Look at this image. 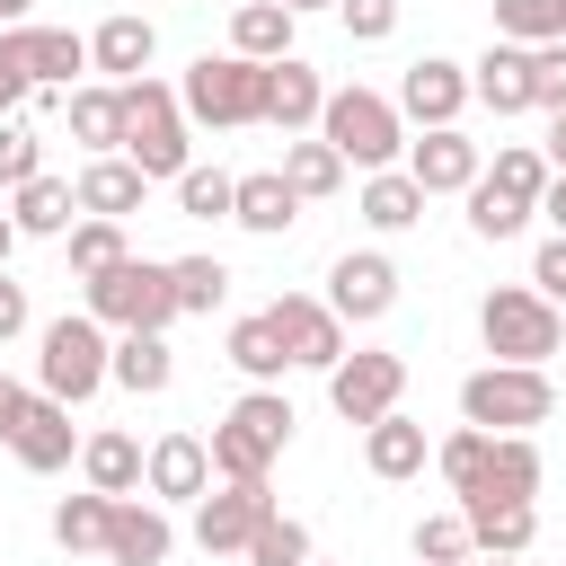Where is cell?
<instances>
[{
  "label": "cell",
  "mask_w": 566,
  "mask_h": 566,
  "mask_svg": "<svg viewBox=\"0 0 566 566\" xmlns=\"http://www.w3.org/2000/svg\"><path fill=\"white\" fill-rule=\"evenodd\" d=\"M168 274H177V310L186 318H212L230 301V265L221 256H168Z\"/></svg>",
  "instance_id": "obj_38"
},
{
  "label": "cell",
  "mask_w": 566,
  "mask_h": 566,
  "mask_svg": "<svg viewBox=\"0 0 566 566\" xmlns=\"http://www.w3.org/2000/svg\"><path fill=\"white\" fill-rule=\"evenodd\" d=\"M548 168L566 177V115H548Z\"/></svg>",
  "instance_id": "obj_53"
},
{
  "label": "cell",
  "mask_w": 566,
  "mask_h": 566,
  "mask_svg": "<svg viewBox=\"0 0 566 566\" xmlns=\"http://www.w3.org/2000/svg\"><path fill=\"white\" fill-rule=\"evenodd\" d=\"M0 27H9V0H0Z\"/></svg>",
  "instance_id": "obj_58"
},
{
  "label": "cell",
  "mask_w": 566,
  "mask_h": 566,
  "mask_svg": "<svg viewBox=\"0 0 566 566\" xmlns=\"http://www.w3.org/2000/svg\"><path fill=\"white\" fill-rule=\"evenodd\" d=\"M531 106H548V115H566V35L531 53Z\"/></svg>",
  "instance_id": "obj_47"
},
{
  "label": "cell",
  "mask_w": 566,
  "mask_h": 566,
  "mask_svg": "<svg viewBox=\"0 0 566 566\" xmlns=\"http://www.w3.org/2000/svg\"><path fill=\"white\" fill-rule=\"evenodd\" d=\"M9 221H18V239H71V221H80V186H71V177H35V186L9 195Z\"/></svg>",
  "instance_id": "obj_23"
},
{
  "label": "cell",
  "mask_w": 566,
  "mask_h": 566,
  "mask_svg": "<svg viewBox=\"0 0 566 566\" xmlns=\"http://www.w3.org/2000/svg\"><path fill=\"white\" fill-rule=\"evenodd\" d=\"M133 248H124V221H97V212H80L71 221V274L80 283H97V274H115Z\"/></svg>",
  "instance_id": "obj_36"
},
{
  "label": "cell",
  "mask_w": 566,
  "mask_h": 566,
  "mask_svg": "<svg viewBox=\"0 0 566 566\" xmlns=\"http://www.w3.org/2000/svg\"><path fill=\"white\" fill-rule=\"evenodd\" d=\"M27 71H35V88H71V80L88 71V35H71V27H27Z\"/></svg>",
  "instance_id": "obj_32"
},
{
  "label": "cell",
  "mask_w": 566,
  "mask_h": 566,
  "mask_svg": "<svg viewBox=\"0 0 566 566\" xmlns=\"http://www.w3.org/2000/svg\"><path fill=\"white\" fill-rule=\"evenodd\" d=\"M27 318H35V310H27V283H9V274H0V345H9V336H27Z\"/></svg>",
  "instance_id": "obj_50"
},
{
  "label": "cell",
  "mask_w": 566,
  "mask_h": 566,
  "mask_svg": "<svg viewBox=\"0 0 566 566\" xmlns=\"http://www.w3.org/2000/svg\"><path fill=\"white\" fill-rule=\"evenodd\" d=\"M539 478H548L539 442H531V433H495V460H486V486H478V495H495V504H531ZM460 504H469V495H460Z\"/></svg>",
  "instance_id": "obj_27"
},
{
  "label": "cell",
  "mask_w": 566,
  "mask_h": 566,
  "mask_svg": "<svg viewBox=\"0 0 566 566\" xmlns=\"http://www.w3.org/2000/svg\"><path fill=\"white\" fill-rule=\"evenodd\" d=\"M469 97H478V88H469V62H442V53L407 62V80H398V115H407V124H424V133L460 124V106H469Z\"/></svg>",
  "instance_id": "obj_13"
},
{
  "label": "cell",
  "mask_w": 566,
  "mask_h": 566,
  "mask_svg": "<svg viewBox=\"0 0 566 566\" xmlns=\"http://www.w3.org/2000/svg\"><path fill=\"white\" fill-rule=\"evenodd\" d=\"M460 513H469L478 557H531V539H539V504H495V495H469Z\"/></svg>",
  "instance_id": "obj_21"
},
{
  "label": "cell",
  "mask_w": 566,
  "mask_h": 566,
  "mask_svg": "<svg viewBox=\"0 0 566 566\" xmlns=\"http://www.w3.org/2000/svg\"><path fill=\"white\" fill-rule=\"evenodd\" d=\"M80 292H88V318L115 327V336H168V318H186L177 310V274L159 256H124L115 274H97Z\"/></svg>",
  "instance_id": "obj_5"
},
{
  "label": "cell",
  "mask_w": 566,
  "mask_h": 566,
  "mask_svg": "<svg viewBox=\"0 0 566 566\" xmlns=\"http://www.w3.org/2000/svg\"><path fill=\"white\" fill-rule=\"evenodd\" d=\"M106 522H115V495H97V486L53 504V539L62 548H106Z\"/></svg>",
  "instance_id": "obj_40"
},
{
  "label": "cell",
  "mask_w": 566,
  "mask_h": 566,
  "mask_svg": "<svg viewBox=\"0 0 566 566\" xmlns=\"http://www.w3.org/2000/svg\"><path fill=\"white\" fill-rule=\"evenodd\" d=\"M292 27H301V18H292L283 0H239V9H230V53L283 62V53H292Z\"/></svg>",
  "instance_id": "obj_28"
},
{
  "label": "cell",
  "mask_w": 566,
  "mask_h": 566,
  "mask_svg": "<svg viewBox=\"0 0 566 566\" xmlns=\"http://www.w3.org/2000/svg\"><path fill=\"white\" fill-rule=\"evenodd\" d=\"M522 221H531V203H513V195H495L486 177L469 186V230H478V239H513Z\"/></svg>",
  "instance_id": "obj_45"
},
{
  "label": "cell",
  "mask_w": 566,
  "mask_h": 566,
  "mask_svg": "<svg viewBox=\"0 0 566 566\" xmlns=\"http://www.w3.org/2000/svg\"><path fill=\"white\" fill-rule=\"evenodd\" d=\"M531 292L566 310V239H557V230H548V239H539V256H531Z\"/></svg>",
  "instance_id": "obj_49"
},
{
  "label": "cell",
  "mask_w": 566,
  "mask_h": 566,
  "mask_svg": "<svg viewBox=\"0 0 566 566\" xmlns=\"http://www.w3.org/2000/svg\"><path fill=\"white\" fill-rule=\"evenodd\" d=\"M539 212H548V230L566 239V177H548V195H539Z\"/></svg>",
  "instance_id": "obj_52"
},
{
  "label": "cell",
  "mask_w": 566,
  "mask_h": 566,
  "mask_svg": "<svg viewBox=\"0 0 566 566\" xmlns=\"http://www.w3.org/2000/svg\"><path fill=\"white\" fill-rule=\"evenodd\" d=\"M124 159L159 186H177L186 168H195V142H186V106H177V88L168 80H124Z\"/></svg>",
  "instance_id": "obj_4"
},
{
  "label": "cell",
  "mask_w": 566,
  "mask_h": 566,
  "mask_svg": "<svg viewBox=\"0 0 566 566\" xmlns=\"http://www.w3.org/2000/svg\"><path fill=\"white\" fill-rule=\"evenodd\" d=\"M115 389H133V398H159L168 380H177V354H168V336H115V371H106Z\"/></svg>",
  "instance_id": "obj_31"
},
{
  "label": "cell",
  "mask_w": 566,
  "mask_h": 566,
  "mask_svg": "<svg viewBox=\"0 0 566 566\" xmlns=\"http://www.w3.org/2000/svg\"><path fill=\"white\" fill-rule=\"evenodd\" d=\"M283 9H292V18H310V9H336V0H283Z\"/></svg>",
  "instance_id": "obj_55"
},
{
  "label": "cell",
  "mask_w": 566,
  "mask_h": 566,
  "mask_svg": "<svg viewBox=\"0 0 566 566\" xmlns=\"http://www.w3.org/2000/svg\"><path fill=\"white\" fill-rule=\"evenodd\" d=\"M9 248H18V221L0 212V274H9Z\"/></svg>",
  "instance_id": "obj_54"
},
{
  "label": "cell",
  "mask_w": 566,
  "mask_h": 566,
  "mask_svg": "<svg viewBox=\"0 0 566 566\" xmlns=\"http://www.w3.org/2000/svg\"><path fill=\"white\" fill-rule=\"evenodd\" d=\"M424 203H433V195H424L407 168L363 177V221H371V230H416V221H424Z\"/></svg>",
  "instance_id": "obj_30"
},
{
  "label": "cell",
  "mask_w": 566,
  "mask_h": 566,
  "mask_svg": "<svg viewBox=\"0 0 566 566\" xmlns=\"http://www.w3.org/2000/svg\"><path fill=\"white\" fill-rule=\"evenodd\" d=\"M177 106H186V124H212V133L265 124V62H248V53H195L186 80H177Z\"/></svg>",
  "instance_id": "obj_3"
},
{
  "label": "cell",
  "mask_w": 566,
  "mask_h": 566,
  "mask_svg": "<svg viewBox=\"0 0 566 566\" xmlns=\"http://www.w3.org/2000/svg\"><path fill=\"white\" fill-rule=\"evenodd\" d=\"M478 336H486L495 363H539V371H548V354L566 345V310L539 301L531 283H504V292L478 301Z\"/></svg>",
  "instance_id": "obj_8"
},
{
  "label": "cell",
  "mask_w": 566,
  "mask_h": 566,
  "mask_svg": "<svg viewBox=\"0 0 566 566\" xmlns=\"http://www.w3.org/2000/svg\"><path fill=\"white\" fill-rule=\"evenodd\" d=\"M327 310H336L345 327L389 318V310H398V265H389L380 248H345V256L327 265Z\"/></svg>",
  "instance_id": "obj_10"
},
{
  "label": "cell",
  "mask_w": 566,
  "mask_h": 566,
  "mask_svg": "<svg viewBox=\"0 0 566 566\" xmlns=\"http://www.w3.org/2000/svg\"><path fill=\"white\" fill-rule=\"evenodd\" d=\"M142 469H150V451H142L133 433H115V424L80 442V478H88L97 495H142Z\"/></svg>",
  "instance_id": "obj_24"
},
{
  "label": "cell",
  "mask_w": 566,
  "mask_h": 566,
  "mask_svg": "<svg viewBox=\"0 0 566 566\" xmlns=\"http://www.w3.org/2000/svg\"><path fill=\"white\" fill-rule=\"evenodd\" d=\"M9 451H18V469H35V478H53V469H71V460H80V433H71V407L35 389V407H27V416H18V433H9Z\"/></svg>",
  "instance_id": "obj_16"
},
{
  "label": "cell",
  "mask_w": 566,
  "mask_h": 566,
  "mask_svg": "<svg viewBox=\"0 0 566 566\" xmlns=\"http://www.w3.org/2000/svg\"><path fill=\"white\" fill-rule=\"evenodd\" d=\"M248 566H310V531L292 513H265L256 539H248Z\"/></svg>",
  "instance_id": "obj_43"
},
{
  "label": "cell",
  "mask_w": 566,
  "mask_h": 566,
  "mask_svg": "<svg viewBox=\"0 0 566 566\" xmlns=\"http://www.w3.org/2000/svg\"><path fill=\"white\" fill-rule=\"evenodd\" d=\"M230 221H239V230H256V239H283V230L301 221V195L283 186V168H256V177H239Z\"/></svg>",
  "instance_id": "obj_26"
},
{
  "label": "cell",
  "mask_w": 566,
  "mask_h": 566,
  "mask_svg": "<svg viewBox=\"0 0 566 566\" xmlns=\"http://www.w3.org/2000/svg\"><path fill=\"white\" fill-rule=\"evenodd\" d=\"M548 177H557V168H548V150H531V142H504V150H495V168H486V186H495V195H513V203H531V212H539Z\"/></svg>",
  "instance_id": "obj_35"
},
{
  "label": "cell",
  "mask_w": 566,
  "mask_h": 566,
  "mask_svg": "<svg viewBox=\"0 0 566 566\" xmlns=\"http://www.w3.org/2000/svg\"><path fill=\"white\" fill-rule=\"evenodd\" d=\"M318 142H327L345 168L380 177V168H398V159H407V115H398V97H380V88H327Z\"/></svg>",
  "instance_id": "obj_2"
},
{
  "label": "cell",
  "mask_w": 566,
  "mask_h": 566,
  "mask_svg": "<svg viewBox=\"0 0 566 566\" xmlns=\"http://www.w3.org/2000/svg\"><path fill=\"white\" fill-rule=\"evenodd\" d=\"M230 203H239V177L230 168H186L177 177V212L186 221H230Z\"/></svg>",
  "instance_id": "obj_41"
},
{
  "label": "cell",
  "mask_w": 566,
  "mask_h": 566,
  "mask_svg": "<svg viewBox=\"0 0 566 566\" xmlns=\"http://www.w3.org/2000/svg\"><path fill=\"white\" fill-rule=\"evenodd\" d=\"M283 186H292L301 203H318V195H336V186H345V159H336L318 133H310V142H283Z\"/></svg>",
  "instance_id": "obj_34"
},
{
  "label": "cell",
  "mask_w": 566,
  "mask_h": 566,
  "mask_svg": "<svg viewBox=\"0 0 566 566\" xmlns=\"http://www.w3.org/2000/svg\"><path fill=\"white\" fill-rule=\"evenodd\" d=\"M469 88H478V106H495V115H522V106H531V53L495 35V44L469 62Z\"/></svg>",
  "instance_id": "obj_22"
},
{
  "label": "cell",
  "mask_w": 566,
  "mask_h": 566,
  "mask_svg": "<svg viewBox=\"0 0 566 566\" xmlns=\"http://www.w3.org/2000/svg\"><path fill=\"white\" fill-rule=\"evenodd\" d=\"M9 27H27V0H9Z\"/></svg>",
  "instance_id": "obj_56"
},
{
  "label": "cell",
  "mask_w": 566,
  "mask_h": 566,
  "mask_svg": "<svg viewBox=\"0 0 566 566\" xmlns=\"http://www.w3.org/2000/svg\"><path fill=\"white\" fill-rule=\"evenodd\" d=\"M27 407H35V389H18V380H9V371H0V442H9V433H18V416H27Z\"/></svg>",
  "instance_id": "obj_51"
},
{
  "label": "cell",
  "mask_w": 566,
  "mask_h": 566,
  "mask_svg": "<svg viewBox=\"0 0 566 566\" xmlns=\"http://www.w3.org/2000/svg\"><path fill=\"white\" fill-rule=\"evenodd\" d=\"M230 363L248 371V389H274V380L292 371V354H283V336H274V318H265V310L230 327Z\"/></svg>",
  "instance_id": "obj_33"
},
{
  "label": "cell",
  "mask_w": 566,
  "mask_h": 566,
  "mask_svg": "<svg viewBox=\"0 0 566 566\" xmlns=\"http://www.w3.org/2000/svg\"><path fill=\"white\" fill-rule=\"evenodd\" d=\"M168 548H177L168 513H159L150 495H115V522H106V557H115V566H168Z\"/></svg>",
  "instance_id": "obj_18"
},
{
  "label": "cell",
  "mask_w": 566,
  "mask_h": 566,
  "mask_svg": "<svg viewBox=\"0 0 566 566\" xmlns=\"http://www.w3.org/2000/svg\"><path fill=\"white\" fill-rule=\"evenodd\" d=\"M230 9H239V0H230Z\"/></svg>",
  "instance_id": "obj_60"
},
{
  "label": "cell",
  "mask_w": 566,
  "mask_h": 566,
  "mask_svg": "<svg viewBox=\"0 0 566 566\" xmlns=\"http://www.w3.org/2000/svg\"><path fill=\"white\" fill-rule=\"evenodd\" d=\"M318 115H327V80H318L301 53L265 62V124H274V133H310Z\"/></svg>",
  "instance_id": "obj_17"
},
{
  "label": "cell",
  "mask_w": 566,
  "mask_h": 566,
  "mask_svg": "<svg viewBox=\"0 0 566 566\" xmlns=\"http://www.w3.org/2000/svg\"><path fill=\"white\" fill-rule=\"evenodd\" d=\"M424 195H469L478 177H486V150L460 133V124H442V133H424V142H407V159H398Z\"/></svg>",
  "instance_id": "obj_14"
},
{
  "label": "cell",
  "mask_w": 566,
  "mask_h": 566,
  "mask_svg": "<svg viewBox=\"0 0 566 566\" xmlns=\"http://www.w3.org/2000/svg\"><path fill=\"white\" fill-rule=\"evenodd\" d=\"M495 35L522 44V53H539V44L566 35V0H495Z\"/></svg>",
  "instance_id": "obj_37"
},
{
  "label": "cell",
  "mask_w": 566,
  "mask_h": 566,
  "mask_svg": "<svg viewBox=\"0 0 566 566\" xmlns=\"http://www.w3.org/2000/svg\"><path fill=\"white\" fill-rule=\"evenodd\" d=\"M486 460H495V433H478V424H460V433L433 451V469H442L451 495H478V486H486Z\"/></svg>",
  "instance_id": "obj_39"
},
{
  "label": "cell",
  "mask_w": 566,
  "mask_h": 566,
  "mask_svg": "<svg viewBox=\"0 0 566 566\" xmlns=\"http://www.w3.org/2000/svg\"><path fill=\"white\" fill-rule=\"evenodd\" d=\"M310 566H318V557H310Z\"/></svg>",
  "instance_id": "obj_59"
},
{
  "label": "cell",
  "mask_w": 566,
  "mask_h": 566,
  "mask_svg": "<svg viewBox=\"0 0 566 566\" xmlns=\"http://www.w3.org/2000/svg\"><path fill=\"white\" fill-rule=\"evenodd\" d=\"M265 318H274V336H283V354H292L301 371H336V363H345V318H336L318 292H283Z\"/></svg>",
  "instance_id": "obj_11"
},
{
  "label": "cell",
  "mask_w": 566,
  "mask_h": 566,
  "mask_svg": "<svg viewBox=\"0 0 566 566\" xmlns=\"http://www.w3.org/2000/svg\"><path fill=\"white\" fill-rule=\"evenodd\" d=\"M71 186H80V212H97V221H133V212H142V195H150V177H142L124 150H115V159H88Z\"/></svg>",
  "instance_id": "obj_20"
},
{
  "label": "cell",
  "mask_w": 566,
  "mask_h": 566,
  "mask_svg": "<svg viewBox=\"0 0 566 566\" xmlns=\"http://www.w3.org/2000/svg\"><path fill=\"white\" fill-rule=\"evenodd\" d=\"M363 469L389 478V486L416 478V469H424V424H416V416H380V424H363Z\"/></svg>",
  "instance_id": "obj_29"
},
{
  "label": "cell",
  "mask_w": 566,
  "mask_h": 566,
  "mask_svg": "<svg viewBox=\"0 0 566 566\" xmlns=\"http://www.w3.org/2000/svg\"><path fill=\"white\" fill-rule=\"evenodd\" d=\"M265 513H274L265 478L221 486V495H203V504H195V548H203V557H248V539H256V522H265Z\"/></svg>",
  "instance_id": "obj_12"
},
{
  "label": "cell",
  "mask_w": 566,
  "mask_h": 566,
  "mask_svg": "<svg viewBox=\"0 0 566 566\" xmlns=\"http://www.w3.org/2000/svg\"><path fill=\"white\" fill-rule=\"evenodd\" d=\"M478 566H522V557H478Z\"/></svg>",
  "instance_id": "obj_57"
},
{
  "label": "cell",
  "mask_w": 566,
  "mask_h": 566,
  "mask_svg": "<svg viewBox=\"0 0 566 566\" xmlns=\"http://www.w3.org/2000/svg\"><path fill=\"white\" fill-rule=\"evenodd\" d=\"M398 398H407V354H389V345H363L327 371V407L345 424H380V416H398Z\"/></svg>",
  "instance_id": "obj_9"
},
{
  "label": "cell",
  "mask_w": 566,
  "mask_h": 566,
  "mask_svg": "<svg viewBox=\"0 0 566 566\" xmlns=\"http://www.w3.org/2000/svg\"><path fill=\"white\" fill-rule=\"evenodd\" d=\"M71 142H80L88 159H115V150H124V88H115V80L71 88Z\"/></svg>",
  "instance_id": "obj_25"
},
{
  "label": "cell",
  "mask_w": 566,
  "mask_h": 566,
  "mask_svg": "<svg viewBox=\"0 0 566 566\" xmlns=\"http://www.w3.org/2000/svg\"><path fill=\"white\" fill-rule=\"evenodd\" d=\"M35 177H44V142H35V124L0 115V186L18 195V186H35Z\"/></svg>",
  "instance_id": "obj_44"
},
{
  "label": "cell",
  "mask_w": 566,
  "mask_h": 566,
  "mask_svg": "<svg viewBox=\"0 0 566 566\" xmlns=\"http://www.w3.org/2000/svg\"><path fill=\"white\" fill-rule=\"evenodd\" d=\"M106 371H115V336H106L88 310H62V318L35 327V389H44V398L88 407V398L106 389Z\"/></svg>",
  "instance_id": "obj_1"
},
{
  "label": "cell",
  "mask_w": 566,
  "mask_h": 566,
  "mask_svg": "<svg viewBox=\"0 0 566 566\" xmlns=\"http://www.w3.org/2000/svg\"><path fill=\"white\" fill-rule=\"evenodd\" d=\"M150 53H159V27H150V18H133V9H115V18L88 35V71H106L115 88H124V80H142V71H150Z\"/></svg>",
  "instance_id": "obj_19"
},
{
  "label": "cell",
  "mask_w": 566,
  "mask_h": 566,
  "mask_svg": "<svg viewBox=\"0 0 566 566\" xmlns=\"http://www.w3.org/2000/svg\"><path fill=\"white\" fill-rule=\"evenodd\" d=\"M142 486H150V504H203L212 495V442L203 433H159Z\"/></svg>",
  "instance_id": "obj_15"
},
{
  "label": "cell",
  "mask_w": 566,
  "mask_h": 566,
  "mask_svg": "<svg viewBox=\"0 0 566 566\" xmlns=\"http://www.w3.org/2000/svg\"><path fill=\"white\" fill-rule=\"evenodd\" d=\"M336 18H345V35H354V44L398 35V0H336Z\"/></svg>",
  "instance_id": "obj_48"
},
{
  "label": "cell",
  "mask_w": 566,
  "mask_h": 566,
  "mask_svg": "<svg viewBox=\"0 0 566 566\" xmlns=\"http://www.w3.org/2000/svg\"><path fill=\"white\" fill-rule=\"evenodd\" d=\"M35 97V71H27V27H0V115H18Z\"/></svg>",
  "instance_id": "obj_46"
},
{
  "label": "cell",
  "mask_w": 566,
  "mask_h": 566,
  "mask_svg": "<svg viewBox=\"0 0 566 566\" xmlns=\"http://www.w3.org/2000/svg\"><path fill=\"white\" fill-rule=\"evenodd\" d=\"M469 548H478V539H469V513H460V504L416 522V566H469Z\"/></svg>",
  "instance_id": "obj_42"
},
{
  "label": "cell",
  "mask_w": 566,
  "mask_h": 566,
  "mask_svg": "<svg viewBox=\"0 0 566 566\" xmlns=\"http://www.w3.org/2000/svg\"><path fill=\"white\" fill-rule=\"evenodd\" d=\"M283 442H292V398H283V389H248V398L212 424V478H221V486H248V478H265V469L283 460Z\"/></svg>",
  "instance_id": "obj_6"
},
{
  "label": "cell",
  "mask_w": 566,
  "mask_h": 566,
  "mask_svg": "<svg viewBox=\"0 0 566 566\" xmlns=\"http://www.w3.org/2000/svg\"><path fill=\"white\" fill-rule=\"evenodd\" d=\"M460 416L478 433H531V424L557 416V380L539 363H486V371L460 380Z\"/></svg>",
  "instance_id": "obj_7"
}]
</instances>
